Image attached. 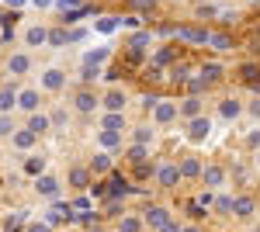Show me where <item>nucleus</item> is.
Here are the masks:
<instances>
[{"label": "nucleus", "mask_w": 260, "mask_h": 232, "mask_svg": "<svg viewBox=\"0 0 260 232\" xmlns=\"http://www.w3.org/2000/svg\"><path fill=\"white\" fill-rule=\"evenodd\" d=\"M198 180L208 187V191H222V187H225V180H229V174H225V167H219V163H205Z\"/></svg>", "instance_id": "obj_1"}, {"label": "nucleus", "mask_w": 260, "mask_h": 232, "mask_svg": "<svg viewBox=\"0 0 260 232\" xmlns=\"http://www.w3.org/2000/svg\"><path fill=\"white\" fill-rule=\"evenodd\" d=\"M98 108H101V97L94 94L90 87H80V90L73 94V111H77V115H94Z\"/></svg>", "instance_id": "obj_2"}, {"label": "nucleus", "mask_w": 260, "mask_h": 232, "mask_svg": "<svg viewBox=\"0 0 260 232\" xmlns=\"http://www.w3.org/2000/svg\"><path fill=\"white\" fill-rule=\"evenodd\" d=\"M153 177H156V184H160L163 191H174L180 180H184V177H180V167H177V163H170V159H167V163H160Z\"/></svg>", "instance_id": "obj_3"}, {"label": "nucleus", "mask_w": 260, "mask_h": 232, "mask_svg": "<svg viewBox=\"0 0 260 232\" xmlns=\"http://www.w3.org/2000/svg\"><path fill=\"white\" fill-rule=\"evenodd\" d=\"M170 218H174V215H170V208H167V205H149V208L142 212V222H146V229H149V232L163 229Z\"/></svg>", "instance_id": "obj_4"}, {"label": "nucleus", "mask_w": 260, "mask_h": 232, "mask_svg": "<svg viewBox=\"0 0 260 232\" xmlns=\"http://www.w3.org/2000/svg\"><path fill=\"white\" fill-rule=\"evenodd\" d=\"M177 104H174V101H156V104H153V125H156V128H163V125H174V121H177Z\"/></svg>", "instance_id": "obj_5"}, {"label": "nucleus", "mask_w": 260, "mask_h": 232, "mask_svg": "<svg viewBox=\"0 0 260 232\" xmlns=\"http://www.w3.org/2000/svg\"><path fill=\"white\" fill-rule=\"evenodd\" d=\"M233 215L243 218V222H250V218L257 215V201H253L250 194H236V197H233Z\"/></svg>", "instance_id": "obj_6"}, {"label": "nucleus", "mask_w": 260, "mask_h": 232, "mask_svg": "<svg viewBox=\"0 0 260 232\" xmlns=\"http://www.w3.org/2000/svg\"><path fill=\"white\" fill-rule=\"evenodd\" d=\"M70 187H77V191H90V184H94V174H90V167H70Z\"/></svg>", "instance_id": "obj_7"}, {"label": "nucleus", "mask_w": 260, "mask_h": 232, "mask_svg": "<svg viewBox=\"0 0 260 232\" xmlns=\"http://www.w3.org/2000/svg\"><path fill=\"white\" fill-rule=\"evenodd\" d=\"M208 136H212V121H208L205 115H198V118L187 121V139H191V142H205Z\"/></svg>", "instance_id": "obj_8"}, {"label": "nucleus", "mask_w": 260, "mask_h": 232, "mask_svg": "<svg viewBox=\"0 0 260 232\" xmlns=\"http://www.w3.org/2000/svg\"><path fill=\"white\" fill-rule=\"evenodd\" d=\"M35 191H39L42 197H59L62 184H59V177H52V174H39L35 177Z\"/></svg>", "instance_id": "obj_9"}, {"label": "nucleus", "mask_w": 260, "mask_h": 232, "mask_svg": "<svg viewBox=\"0 0 260 232\" xmlns=\"http://www.w3.org/2000/svg\"><path fill=\"white\" fill-rule=\"evenodd\" d=\"M11 146H14V149H21V153H31V149L39 146V136L24 125V128H18V132L11 136Z\"/></svg>", "instance_id": "obj_10"}, {"label": "nucleus", "mask_w": 260, "mask_h": 232, "mask_svg": "<svg viewBox=\"0 0 260 232\" xmlns=\"http://www.w3.org/2000/svg\"><path fill=\"white\" fill-rule=\"evenodd\" d=\"M87 167H90V174H94V177L111 174V167H115V156L108 153V149H98V153L90 156V163H87Z\"/></svg>", "instance_id": "obj_11"}, {"label": "nucleus", "mask_w": 260, "mask_h": 232, "mask_svg": "<svg viewBox=\"0 0 260 232\" xmlns=\"http://www.w3.org/2000/svg\"><path fill=\"white\" fill-rule=\"evenodd\" d=\"M201 104H205V101H201L198 94H187V97H184V101H180V104H177L180 118H184V121H191V118L205 115V108H201Z\"/></svg>", "instance_id": "obj_12"}, {"label": "nucleus", "mask_w": 260, "mask_h": 232, "mask_svg": "<svg viewBox=\"0 0 260 232\" xmlns=\"http://www.w3.org/2000/svg\"><path fill=\"white\" fill-rule=\"evenodd\" d=\"M62 87H66V73H62V70H56V66H52V70H45V73H42V90L59 94Z\"/></svg>", "instance_id": "obj_13"}, {"label": "nucleus", "mask_w": 260, "mask_h": 232, "mask_svg": "<svg viewBox=\"0 0 260 232\" xmlns=\"http://www.w3.org/2000/svg\"><path fill=\"white\" fill-rule=\"evenodd\" d=\"M125 104H128V97H125V90H118V87H111L108 94L101 97V108H104V111H125Z\"/></svg>", "instance_id": "obj_14"}, {"label": "nucleus", "mask_w": 260, "mask_h": 232, "mask_svg": "<svg viewBox=\"0 0 260 232\" xmlns=\"http://www.w3.org/2000/svg\"><path fill=\"white\" fill-rule=\"evenodd\" d=\"M101 128H108V132H125V128H128V118H125V111H104V115H101Z\"/></svg>", "instance_id": "obj_15"}, {"label": "nucleus", "mask_w": 260, "mask_h": 232, "mask_svg": "<svg viewBox=\"0 0 260 232\" xmlns=\"http://www.w3.org/2000/svg\"><path fill=\"white\" fill-rule=\"evenodd\" d=\"M18 108L24 111V115H31V111H39L42 108V97L35 87H28V90H18Z\"/></svg>", "instance_id": "obj_16"}, {"label": "nucleus", "mask_w": 260, "mask_h": 232, "mask_svg": "<svg viewBox=\"0 0 260 232\" xmlns=\"http://www.w3.org/2000/svg\"><path fill=\"white\" fill-rule=\"evenodd\" d=\"M243 111H246V108H243L236 97H222V101H219V115L225 118V121H236V118H240Z\"/></svg>", "instance_id": "obj_17"}, {"label": "nucleus", "mask_w": 260, "mask_h": 232, "mask_svg": "<svg viewBox=\"0 0 260 232\" xmlns=\"http://www.w3.org/2000/svg\"><path fill=\"white\" fill-rule=\"evenodd\" d=\"M28 70H31V59L24 56V52H14V56L7 59V73L11 77H24Z\"/></svg>", "instance_id": "obj_18"}, {"label": "nucleus", "mask_w": 260, "mask_h": 232, "mask_svg": "<svg viewBox=\"0 0 260 232\" xmlns=\"http://www.w3.org/2000/svg\"><path fill=\"white\" fill-rule=\"evenodd\" d=\"M28 128L42 139L45 132H52V121H49V115H42V111H31V115H28Z\"/></svg>", "instance_id": "obj_19"}, {"label": "nucleus", "mask_w": 260, "mask_h": 232, "mask_svg": "<svg viewBox=\"0 0 260 232\" xmlns=\"http://www.w3.org/2000/svg\"><path fill=\"white\" fill-rule=\"evenodd\" d=\"M121 136H125V132H108V128H101L98 132V146L108 149V153H115V149H121Z\"/></svg>", "instance_id": "obj_20"}, {"label": "nucleus", "mask_w": 260, "mask_h": 232, "mask_svg": "<svg viewBox=\"0 0 260 232\" xmlns=\"http://www.w3.org/2000/svg\"><path fill=\"white\" fill-rule=\"evenodd\" d=\"M45 42H49V28H42V24H31V28L24 31V45H28V49L45 45Z\"/></svg>", "instance_id": "obj_21"}, {"label": "nucleus", "mask_w": 260, "mask_h": 232, "mask_svg": "<svg viewBox=\"0 0 260 232\" xmlns=\"http://www.w3.org/2000/svg\"><path fill=\"white\" fill-rule=\"evenodd\" d=\"M177 167H180V177H184V180H198L201 177V163L194 159V156H184Z\"/></svg>", "instance_id": "obj_22"}, {"label": "nucleus", "mask_w": 260, "mask_h": 232, "mask_svg": "<svg viewBox=\"0 0 260 232\" xmlns=\"http://www.w3.org/2000/svg\"><path fill=\"white\" fill-rule=\"evenodd\" d=\"M18 108V90L14 87H0V115H11Z\"/></svg>", "instance_id": "obj_23"}, {"label": "nucleus", "mask_w": 260, "mask_h": 232, "mask_svg": "<svg viewBox=\"0 0 260 232\" xmlns=\"http://www.w3.org/2000/svg\"><path fill=\"white\" fill-rule=\"evenodd\" d=\"M118 232H146V222L136 218V215H118Z\"/></svg>", "instance_id": "obj_24"}, {"label": "nucleus", "mask_w": 260, "mask_h": 232, "mask_svg": "<svg viewBox=\"0 0 260 232\" xmlns=\"http://www.w3.org/2000/svg\"><path fill=\"white\" fill-rule=\"evenodd\" d=\"M222 73H225V70H222L219 62H205V66L198 70V77L205 80V83H219V80H222Z\"/></svg>", "instance_id": "obj_25"}, {"label": "nucleus", "mask_w": 260, "mask_h": 232, "mask_svg": "<svg viewBox=\"0 0 260 232\" xmlns=\"http://www.w3.org/2000/svg\"><path fill=\"white\" fill-rule=\"evenodd\" d=\"M24 174L28 177L45 174V156H28V159H24Z\"/></svg>", "instance_id": "obj_26"}, {"label": "nucleus", "mask_w": 260, "mask_h": 232, "mask_svg": "<svg viewBox=\"0 0 260 232\" xmlns=\"http://www.w3.org/2000/svg\"><path fill=\"white\" fill-rule=\"evenodd\" d=\"M146 153H149V146H142V142H132L125 156H128V163H146Z\"/></svg>", "instance_id": "obj_27"}, {"label": "nucleus", "mask_w": 260, "mask_h": 232, "mask_svg": "<svg viewBox=\"0 0 260 232\" xmlns=\"http://www.w3.org/2000/svg\"><path fill=\"white\" fill-rule=\"evenodd\" d=\"M125 194H132V187H128V180H121V177H115V180L108 184V197H125Z\"/></svg>", "instance_id": "obj_28"}, {"label": "nucleus", "mask_w": 260, "mask_h": 232, "mask_svg": "<svg viewBox=\"0 0 260 232\" xmlns=\"http://www.w3.org/2000/svg\"><path fill=\"white\" fill-rule=\"evenodd\" d=\"M132 142L153 146V128H149V125H136V128H132Z\"/></svg>", "instance_id": "obj_29"}, {"label": "nucleus", "mask_w": 260, "mask_h": 232, "mask_svg": "<svg viewBox=\"0 0 260 232\" xmlns=\"http://www.w3.org/2000/svg\"><path fill=\"white\" fill-rule=\"evenodd\" d=\"M108 56H111L108 49H94V52H87V56H83V66H104Z\"/></svg>", "instance_id": "obj_30"}, {"label": "nucleus", "mask_w": 260, "mask_h": 232, "mask_svg": "<svg viewBox=\"0 0 260 232\" xmlns=\"http://www.w3.org/2000/svg\"><path fill=\"white\" fill-rule=\"evenodd\" d=\"M4 232H24V212L7 215V218H4Z\"/></svg>", "instance_id": "obj_31"}, {"label": "nucleus", "mask_w": 260, "mask_h": 232, "mask_svg": "<svg viewBox=\"0 0 260 232\" xmlns=\"http://www.w3.org/2000/svg\"><path fill=\"white\" fill-rule=\"evenodd\" d=\"M14 132H18V128H14V118H11V115H0V139H11Z\"/></svg>", "instance_id": "obj_32"}, {"label": "nucleus", "mask_w": 260, "mask_h": 232, "mask_svg": "<svg viewBox=\"0 0 260 232\" xmlns=\"http://www.w3.org/2000/svg\"><path fill=\"white\" fill-rule=\"evenodd\" d=\"M94 28H98L101 35H111V31H115V28H118V18H101L98 24H94Z\"/></svg>", "instance_id": "obj_33"}, {"label": "nucleus", "mask_w": 260, "mask_h": 232, "mask_svg": "<svg viewBox=\"0 0 260 232\" xmlns=\"http://www.w3.org/2000/svg\"><path fill=\"white\" fill-rule=\"evenodd\" d=\"M49 121H52V128H62V125L70 121V115H66V108H56V111L49 115Z\"/></svg>", "instance_id": "obj_34"}, {"label": "nucleus", "mask_w": 260, "mask_h": 232, "mask_svg": "<svg viewBox=\"0 0 260 232\" xmlns=\"http://www.w3.org/2000/svg\"><path fill=\"white\" fill-rule=\"evenodd\" d=\"M215 212H219V215L233 212V197H225V194H219V197H215Z\"/></svg>", "instance_id": "obj_35"}, {"label": "nucleus", "mask_w": 260, "mask_h": 232, "mask_svg": "<svg viewBox=\"0 0 260 232\" xmlns=\"http://www.w3.org/2000/svg\"><path fill=\"white\" fill-rule=\"evenodd\" d=\"M62 42H66V31H49V45L52 49H59Z\"/></svg>", "instance_id": "obj_36"}, {"label": "nucleus", "mask_w": 260, "mask_h": 232, "mask_svg": "<svg viewBox=\"0 0 260 232\" xmlns=\"http://www.w3.org/2000/svg\"><path fill=\"white\" fill-rule=\"evenodd\" d=\"M73 212H90V197H77L73 201Z\"/></svg>", "instance_id": "obj_37"}, {"label": "nucleus", "mask_w": 260, "mask_h": 232, "mask_svg": "<svg viewBox=\"0 0 260 232\" xmlns=\"http://www.w3.org/2000/svg\"><path fill=\"white\" fill-rule=\"evenodd\" d=\"M246 111H250V115H253V118H260V97H253V101L246 104Z\"/></svg>", "instance_id": "obj_38"}, {"label": "nucleus", "mask_w": 260, "mask_h": 232, "mask_svg": "<svg viewBox=\"0 0 260 232\" xmlns=\"http://www.w3.org/2000/svg\"><path fill=\"white\" fill-rule=\"evenodd\" d=\"M156 232H180V225H177V218H170V222H167V225H163V229H156Z\"/></svg>", "instance_id": "obj_39"}, {"label": "nucleus", "mask_w": 260, "mask_h": 232, "mask_svg": "<svg viewBox=\"0 0 260 232\" xmlns=\"http://www.w3.org/2000/svg\"><path fill=\"white\" fill-rule=\"evenodd\" d=\"M146 42H149V35H146V31H139V35L132 39V49H136V45H146Z\"/></svg>", "instance_id": "obj_40"}, {"label": "nucleus", "mask_w": 260, "mask_h": 232, "mask_svg": "<svg viewBox=\"0 0 260 232\" xmlns=\"http://www.w3.org/2000/svg\"><path fill=\"white\" fill-rule=\"evenodd\" d=\"M208 42H212L215 49H225V45H229V39H222V35H215V39H208Z\"/></svg>", "instance_id": "obj_41"}, {"label": "nucleus", "mask_w": 260, "mask_h": 232, "mask_svg": "<svg viewBox=\"0 0 260 232\" xmlns=\"http://www.w3.org/2000/svg\"><path fill=\"white\" fill-rule=\"evenodd\" d=\"M28 232H52V229H49V222H39V225H28Z\"/></svg>", "instance_id": "obj_42"}, {"label": "nucleus", "mask_w": 260, "mask_h": 232, "mask_svg": "<svg viewBox=\"0 0 260 232\" xmlns=\"http://www.w3.org/2000/svg\"><path fill=\"white\" fill-rule=\"evenodd\" d=\"M257 77V66H243V80H253Z\"/></svg>", "instance_id": "obj_43"}, {"label": "nucleus", "mask_w": 260, "mask_h": 232, "mask_svg": "<svg viewBox=\"0 0 260 232\" xmlns=\"http://www.w3.org/2000/svg\"><path fill=\"white\" fill-rule=\"evenodd\" d=\"M56 4H59L62 11H66V7H77V4H80V0H56Z\"/></svg>", "instance_id": "obj_44"}, {"label": "nucleus", "mask_w": 260, "mask_h": 232, "mask_svg": "<svg viewBox=\"0 0 260 232\" xmlns=\"http://www.w3.org/2000/svg\"><path fill=\"white\" fill-rule=\"evenodd\" d=\"M28 0H7V7H24Z\"/></svg>", "instance_id": "obj_45"}, {"label": "nucleus", "mask_w": 260, "mask_h": 232, "mask_svg": "<svg viewBox=\"0 0 260 232\" xmlns=\"http://www.w3.org/2000/svg\"><path fill=\"white\" fill-rule=\"evenodd\" d=\"M180 232H201L198 225H180Z\"/></svg>", "instance_id": "obj_46"}, {"label": "nucleus", "mask_w": 260, "mask_h": 232, "mask_svg": "<svg viewBox=\"0 0 260 232\" xmlns=\"http://www.w3.org/2000/svg\"><path fill=\"white\" fill-rule=\"evenodd\" d=\"M31 4H35V7H49L52 0H31Z\"/></svg>", "instance_id": "obj_47"}, {"label": "nucleus", "mask_w": 260, "mask_h": 232, "mask_svg": "<svg viewBox=\"0 0 260 232\" xmlns=\"http://www.w3.org/2000/svg\"><path fill=\"white\" fill-rule=\"evenodd\" d=\"M253 167H257V170H260V149H257V159H253Z\"/></svg>", "instance_id": "obj_48"}, {"label": "nucleus", "mask_w": 260, "mask_h": 232, "mask_svg": "<svg viewBox=\"0 0 260 232\" xmlns=\"http://www.w3.org/2000/svg\"><path fill=\"white\" fill-rule=\"evenodd\" d=\"M257 149H260V146H257Z\"/></svg>", "instance_id": "obj_49"}]
</instances>
